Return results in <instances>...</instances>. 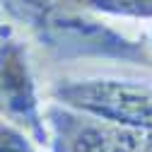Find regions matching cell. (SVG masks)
<instances>
[{"label":"cell","instance_id":"7a4b0ae2","mask_svg":"<svg viewBox=\"0 0 152 152\" xmlns=\"http://www.w3.org/2000/svg\"><path fill=\"white\" fill-rule=\"evenodd\" d=\"M48 99L89 118L152 128V80L123 75H65L48 89Z\"/></svg>","mask_w":152,"mask_h":152},{"label":"cell","instance_id":"277c9868","mask_svg":"<svg viewBox=\"0 0 152 152\" xmlns=\"http://www.w3.org/2000/svg\"><path fill=\"white\" fill-rule=\"evenodd\" d=\"M48 152H152V128L89 118L61 104H46Z\"/></svg>","mask_w":152,"mask_h":152},{"label":"cell","instance_id":"8992f818","mask_svg":"<svg viewBox=\"0 0 152 152\" xmlns=\"http://www.w3.org/2000/svg\"><path fill=\"white\" fill-rule=\"evenodd\" d=\"M0 152H48L24 128L0 116Z\"/></svg>","mask_w":152,"mask_h":152},{"label":"cell","instance_id":"6da1fadb","mask_svg":"<svg viewBox=\"0 0 152 152\" xmlns=\"http://www.w3.org/2000/svg\"><path fill=\"white\" fill-rule=\"evenodd\" d=\"M3 7L58 58H111L152 65L145 36H133L65 0H3Z\"/></svg>","mask_w":152,"mask_h":152},{"label":"cell","instance_id":"5b68a950","mask_svg":"<svg viewBox=\"0 0 152 152\" xmlns=\"http://www.w3.org/2000/svg\"><path fill=\"white\" fill-rule=\"evenodd\" d=\"M87 12H94L106 20L123 22H152V0H65Z\"/></svg>","mask_w":152,"mask_h":152},{"label":"cell","instance_id":"3957f363","mask_svg":"<svg viewBox=\"0 0 152 152\" xmlns=\"http://www.w3.org/2000/svg\"><path fill=\"white\" fill-rule=\"evenodd\" d=\"M0 116L24 128L48 150L46 102L27 41L12 27H0Z\"/></svg>","mask_w":152,"mask_h":152}]
</instances>
